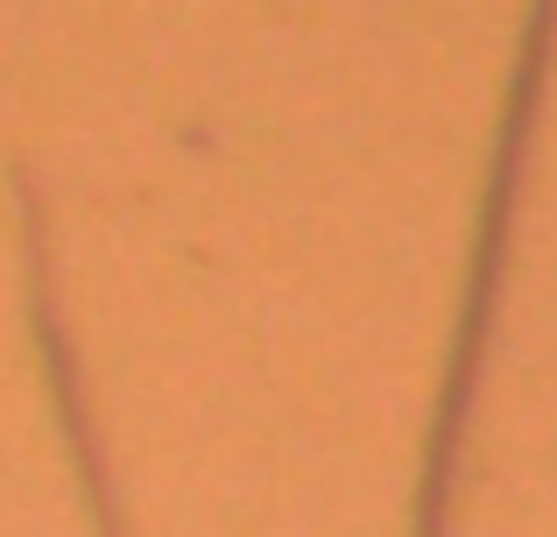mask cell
Here are the masks:
<instances>
[{"label": "cell", "mask_w": 557, "mask_h": 537, "mask_svg": "<svg viewBox=\"0 0 557 537\" xmlns=\"http://www.w3.org/2000/svg\"><path fill=\"white\" fill-rule=\"evenodd\" d=\"M14 184H22V227H28V304H36L42 354H50L57 396H64V417H71V446H78L85 481H92L99 524H107V537H121V524H113V496H107V474H99V453H92V431H85V411H78V368H71L64 326H57V297H50V227H42V198H36V178H28V170H14Z\"/></svg>", "instance_id": "6da1fadb"}]
</instances>
